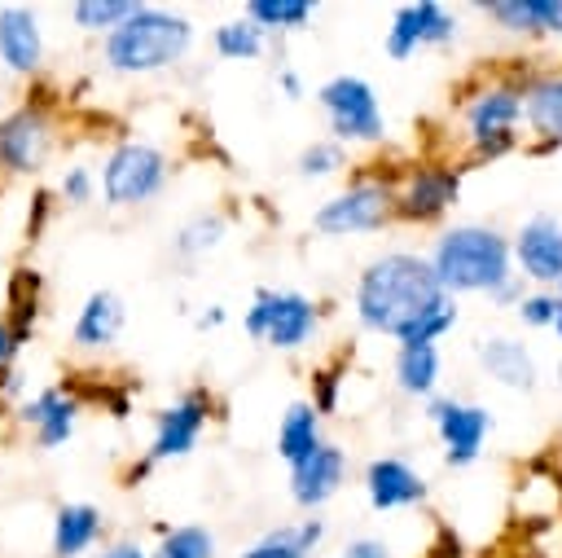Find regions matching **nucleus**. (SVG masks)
Masks as SVG:
<instances>
[{
	"label": "nucleus",
	"instance_id": "40",
	"mask_svg": "<svg viewBox=\"0 0 562 558\" xmlns=\"http://www.w3.org/2000/svg\"><path fill=\"white\" fill-rule=\"evenodd\" d=\"M277 83H281V92H285V101H303V97H307V88H303V79H299V70H290V66H281V70H277Z\"/></svg>",
	"mask_w": 562,
	"mask_h": 558
},
{
	"label": "nucleus",
	"instance_id": "44",
	"mask_svg": "<svg viewBox=\"0 0 562 558\" xmlns=\"http://www.w3.org/2000/svg\"><path fill=\"white\" fill-rule=\"evenodd\" d=\"M553 338L562 343V312H558V321H553Z\"/></svg>",
	"mask_w": 562,
	"mask_h": 558
},
{
	"label": "nucleus",
	"instance_id": "11",
	"mask_svg": "<svg viewBox=\"0 0 562 558\" xmlns=\"http://www.w3.org/2000/svg\"><path fill=\"white\" fill-rule=\"evenodd\" d=\"M461 35V22L452 9H443L439 0H417V4H400L391 13V26H386V57L391 62H408L417 48H448L457 44Z\"/></svg>",
	"mask_w": 562,
	"mask_h": 558
},
{
	"label": "nucleus",
	"instance_id": "12",
	"mask_svg": "<svg viewBox=\"0 0 562 558\" xmlns=\"http://www.w3.org/2000/svg\"><path fill=\"white\" fill-rule=\"evenodd\" d=\"M514 272L531 286V290H553L562 281V220L540 211L527 215L514 233Z\"/></svg>",
	"mask_w": 562,
	"mask_h": 558
},
{
	"label": "nucleus",
	"instance_id": "38",
	"mask_svg": "<svg viewBox=\"0 0 562 558\" xmlns=\"http://www.w3.org/2000/svg\"><path fill=\"white\" fill-rule=\"evenodd\" d=\"M48 207H53V198H48V189H40V193H35V207H31V215H26V237H31V242L40 237V228H44V220H48Z\"/></svg>",
	"mask_w": 562,
	"mask_h": 558
},
{
	"label": "nucleus",
	"instance_id": "46",
	"mask_svg": "<svg viewBox=\"0 0 562 558\" xmlns=\"http://www.w3.org/2000/svg\"><path fill=\"white\" fill-rule=\"evenodd\" d=\"M558 387H562V360H558Z\"/></svg>",
	"mask_w": 562,
	"mask_h": 558
},
{
	"label": "nucleus",
	"instance_id": "23",
	"mask_svg": "<svg viewBox=\"0 0 562 558\" xmlns=\"http://www.w3.org/2000/svg\"><path fill=\"white\" fill-rule=\"evenodd\" d=\"M321 444H325V435H321V413H316V404H312V400H294V404L281 413V422H277V457H281L285 466H299V461H307Z\"/></svg>",
	"mask_w": 562,
	"mask_h": 558
},
{
	"label": "nucleus",
	"instance_id": "29",
	"mask_svg": "<svg viewBox=\"0 0 562 558\" xmlns=\"http://www.w3.org/2000/svg\"><path fill=\"white\" fill-rule=\"evenodd\" d=\"M140 9V0H79V4H70V22L79 26V31H114V26H123L132 13Z\"/></svg>",
	"mask_w": 562,
	"mask_h": 558
},
{
	"label": "nucleus",
	"instance_id": "34",
	"mask_svg": "<svg viewBox=\"0 0 562 558\" xmlns=\"http://www.w3.org/2000/svg\"><path fill=\"white\" fill-rule=\"evenodd\" d=\"M558 312H562V303H558L553 290H527V294L518 299V308H514L518 325H527V330H553Z\"/></svg>",
	"mask_w": 562,
	"mask_h": 558
},
{
	"label": "nucleus",
	"instance_id": "9",
	"mask_svg": "<svg viewBox=\"0 0 562 558\" xmlns=\"http://www.w3.org/2000/svg\"><path fill=\"white\" fill-rule=\"evenodd\" d=\"M426 422L435 426L439 435V448H443V461L452 470H465L483 457L487 448V435L496 426L492 409L487 404H474V400H457V395H435L426 400Z\"/></svg>",
	"mask_w": 562,
	"mask_h": 558
},
{
	"label": "nucleus",
	"instance_id": "20",
	"mask_svg": "<svg viewBox=\"0 0 562 558\" xmlns=\"http://www.w3.org/2000/svg\"><path fill=\"white\" fill-rule=\"evenodd\" d=\"M79 395L75 391H66V387H44L35 400H26L22 409H18V417L35 431V444L40 448H57V444H66L70 439V431H75V417H79Z\"/></svg>",
	"mask_w": 562,
	"mask_h": 558
},
{
	"label": "nucleus",
	"instance_id": "16",
	"mask_svg": "<svg viewBox=\"0 0 562 558\" xmlns=\"http://www.w3.org/2000/svg\"><path fill=\"white\" fill-rule=\"evenodd\" d=\"M342 483H347V453L338 444H329V439L307 461L290 466V501L299 510H307V514L321 510V505H329Z\"/></svg>",
	"mask_w": 562,
	"mask_h": 558
},
{
	"label": "nucleus",
	"instance_id": "30",
	"mask_svg": "<svg viewBox=\"0 0 562 558\" xmlns=\"http://www.w3.org/2000/svg\"><path fill=\"white\" fill-rule=\"evenodd\" d=\"M224 242V220L211 211H202V215H193V220H184L180 224V233H176V255L180 259H198V255H206V250H215Z\"/></svg>",
	"mask_w": 562,
	"mask_h": 558
},
{
	"label": "nucleus",
	"instance_id": "35",
	"mask_svg": "<svg viewBox=\"0 0 562 558\" xmlns=\"http://www.w3.org/2000/svg\"><path fill=\"white\" fill-rule=\"evenodd\" d=\"M92 171L88 167H66V176H61V185H57V198L66 202V207H83V202H92Z\"/></svg>",
	"mask_w": 562,
	"mask_h": 558
},
{
	"label": "nucleus",
	"instance_id": "43",
	"mask_svg": "<svg viewBox=\"0 0 562 558\" xmlns=\"http://www.w3.org/2000/svg\"><path fill=\"white\" fill-rule=\"evenodd\" d=\"M224 316H228L224 308H211V312L198 316V330H215V325H224Z\"/></svg>",
	"mask_w": 562,
	"mask_h": 558
},
{
	"label": "nucleus",
	"instance_id": "28",
	"mask_svg": "<svg viewBox=\"0 0 562 558\" xmlns=\"http://www.w3.org/2000/svg\"><path fill=\"white\" fill-rule=\"evenodd\" d=\"M35 316H40V277L26 272V268H18L13 281H9V316H4L9 330H13V338H18V347L31 338Z\"/></svg>",
	"mask_w": 562,
	"mask_h": 558
},
{
	"label": "nucleus",
	"instance_id": "27",
	"mask_svg": "<svg viewBox=\"0 0 562 558\" xmlns=\"http://www.w3.org/2000/svg\"><path fill=\"white\" fill-rule=\"evenodd\" d=\"M263 48H268V35L246 13L215 26V53L224 62H255V57H263Z\"/></svg>",
	"mask_w": 562,
	"mask_h": 558
},
{
	"label": "nucleus",
	"instance_id": "21",
	"mask_svg": "<svg viewBox=\"0 0 562 558\" xmlns=\"http://www.w3.org/2000/svg\"><path fill=\"white\" fill-rule=\"evenodd\" d=\"M0 62L13 75H35L44 62V35L40 18L26 4H4L0 9Z\"/></svg>",
	"mask_w": 562,
	"mask_h": 558
},
{
	"label": "nucleus",
	"instance_id": "7",
	"mask_svg": "<svg viewBox=\"0 0 562 558\" xmlns=\"http://www.w3.org/2000/svg\"><path fill=\"white\" fill-rule=\"evenodd\" d=\"M246 334L255 343H268L277 351H299L316 338L321 330V303L303 290H268L259 286L246 316H241Z\"/></svg>",
	"mask_w": 562,
	"mask_h": 558
},
{
	"label": "nucleus",
	"instance_id": "25",
	"mask_svg": "<svg viewBox=\"0 0 562 558\" xmlns=\"http://www.w3.org/2000/svg\"><path fill=\"white\" fill-rule=\"evenodd\" d=\"M101 536V510L88 501L61 505L53 518V554L57 558H79L83 549H92V540Z\"/></svg>",
	"mask_w": 562,
	"mask_h": 558
},
{
	"label": "nucleus",
	"instance_id": "3",
	"mask_svg": "<svg viewBox=\"0 0 562 558\" xmlns=\"http://www.w3.org/2000/svg\"><path fill=\"white\" fill-rule=\"evenodd\" d=\"M522 110V70H505L483 79L474 92L461 97V141H465V167L470 163H496L522 145L527 132Z\"/></svg>",
	"mask_w": 562,
	"mask_h": 558
},
{
	"label": "nucleus",
	"instance_id": "17",
	"mask_svg": "<svg viewBox=\"0 0 562 558\" xmlns=\"http://www.w3.org/2000/svg\"><path fill=\"white\" fill-rule=\"evenodd\" d=\"M474 356H479V369H483L496 387H505V391H522V395H527V391L540 387L536 351H531L522 338H514V334H487V338H479Z\"/></svg>",
	"mask_w": 562,
	"mask_h": 558
},
{
	"label": "nucleus",
	"instance_id": "24",
	"mask_svg": "<svg viewBox=\"0 0 562 558\" xmlns=\"http://www.w3.org/2000/svg\"><path fill=\"white\" fill-rule=\"evenodd\" d=\"M123 299L114 290H92L75 316V343L79 347H110L123 330Z\"/></svg>",
	"mask_w": 562,
	"mask_h": 558
},
{
	"label": "nucleus",
	"instance_id": "5",
	"mask_svg": "<svg viewBox=\"0 0 562 558\" xmlns=\"http://www.w3.org/2000/svg\"><path fill=\"white\" fill-rule=\"evenodd\" d=\"M391 220H395V176H364V171L312 211V228L321 237L378 233Z\"/></svg>",
	"mask_w": 562,
	"mask_h": 558
},
{
	"label": "nucleus",
	"instance_id": "14",
	"mask_svg": "<svg viewBox=\"0 0 562 558\" xmlns=\"http://www.w3.org/2000/svg\"><path fill=\"white\" fill-rule=\"evenodd\" d=\"M527 110V154L562 149V70H522Z\"/></svg>",
	"mask_w": 562,
	"mask_h": 558
},
{
	"label": "nucleus",
	"instance_id": "39",
	"mask_svg": "<svg viewBox=\"0 0 562 558\" xmlns=\"http://www.w3.org/2000/svg\"><path fill=\"white\" fill-rule=\"evenodd\" d=\"M241 558H307V554L285 549V545H272V540H263V536H259V540H255V545H250Z\"/></svg>",
	"mask_w": 562,
	"mask_h": 558
},
{
	"label": "nucleus",
	"instance_id": "31",
	"mask_svg": "<svg viewBox=\"0 0 562 558\" xmlns=\"http://www.w3.org/2000/svg\"><path fill=\"white\" fill-rule=\"evenodd\" d=\"M154 558H215V536L206 527H198V523L167 527L158 549H154Z\"/></svg>",
	"mask_w": 562,
	"mask_h": 558
},
{
	"label": "nucleus",
	"instance_id": "1",
	"mask_svg": "<svg viewBox=\"0 0 562 558\" xmlns=\"http://www.w3.org/2000/svg\"><path fill=\"white\" fill-rule=\"evenodd\" d=\"M351 312L360 330L386 334L400 347L408 343H435L457 330L461 308L452 294H443L435 268L417 250H382L369 259L351 286Z\"/></svg>",
	"mask_w": 562,
	"mask_h": 558
},
{
	"label": "nucleus",
	"instance_id": "26",
	"mask_svg": "<svg viewBox=\"0 0 562 558\" xmlns=\"http://www.w3.org/2000/svg\"><path fill=\"white\" fill-rule=\"evenodd\" d=\"M246 18L263 35H290V31H303L316 18V4L312 0H250Z\"/></svg>",
	"mask_w": 562,
	"mask_h": 558
},
{
	"label": "nucleus",
	"instance_id": "41",
	"mask_svg": "<svg viewBox=\"0 0 562 558\" xmlns=\"http://www.w3.org/2000/svg\"><path fill=\"white\" fill-rule=\"evenodd\" d=\"M13 356H18V338H13L9 321H0V373L13 369Z\"/></svg>",
	"mask_w": 562,
	"mask_h": 558
},
{
	"label": "nucleus",
	"instance_id": "37",
	"mask_svg": "<svg viewBox=\"0 0 562 558\" xmlns=\"http://www.w3.org/2000/svg\"><path fill=\"white\" fill-rule=\"evenodd\" d=\"M338 558H395V554H391V545L378 540V536H356V540H347V545L338 549Z\"/></svg>",
	"mask_w": 562,
	"mask_h": 558
},
{
	"label": "nucleus",
	"instance_id": "10",
	"mask_svg": "<svg viewBox=\"0 0 562 558\" xmlns=\"http://www.w3.org/2000/svg\"><path fill=\"white\" fill-rule=\"evenodd\" d=\"M167 154L145 141H123L110 149L101 167V193L110 207H140L167 185Z\"/></svg>",
	"mask_w": 562,
	"mask_h": 558
},
{
	"label": "nucleus",
	"instance_id": "19",
	"mask_svg": "<svg viewBox=\"0 0 562 558\" xmlns=\"http://www.w3.org/2000/svg\"><path fill=\"white\" fill-rule=\"evenodd\" d=\"M479 13L522 40H562V0H483Z\"/></svg>",
	"mask_w": 562,
	"mask_h": 558
},
{
	"label": "nucleus",
	"instance_id": "42",
	"mask_svg": "<svg viewBox=\"0 0 562 558\" xmlns=\"http://www.w3.org/2000/svg\"><path fill=\"white\" fill-rule=\"evenodd\" d=\"M97 558H145V549L136 545V540H114L110 549H101Z\"/></svg>",
	"mask_w": 562,
	"mask_h": 558
},
{
	"label": "nucleus",
	"instance_id": "32",
	"mask_svg": "<svg viewBox=\"0 0 562 558\" xmlns=\"http://www.w3.org/2000/svg\"><path fill=\"white\" fill-rule=\"evenodd\" d=\"M325 518H299V523H277V527H268L263 532V540H272V545H285V549H299V554H316L321 549V540H325Z\"/></svg>",
	"mask_w": 562,
	"mask_h": 558
},
{
	"label": "nucleus",
	"instance_id": "22",
	"mask_svg": "<svg viewBox=\"0 0 562 558\" xmlns=\"http://www.w3.org/2000/svg\"><path fill=\"white\" fill-rule=\"evenodd\" d=\"M439 347L435 343H408V347H395V365H391V378H395V391L408 395V400H435V387H439Z\"/></svg>",
	"mask_w": 562,
	"mask_h": 558
},
{
	"label": "nucleus",
	"instance_id": "18",
	"mask_svg": "<svg viewBox=\"0 0 562 558\" xmlns=\"http://www.w3.org/2000/svg\"><path fill=\"white\" fill-rule=\"evenodd\" d=\"M426 492H430V488H426L422 470H413L404 457H373V461L364 466V501H369V510H378V514L422 505Z\"/></svg>",
	"mask_w": 562,
	"mask_h": 558
},
{
	"label": "nucleus",
	"instance_id": "8",
	"mask_svg": "<svg viewBox=\"0 0 562 558\" xmlns=\"http://www.w3.org/2000/svg\"><path fill=\"white\" fill-rule=\"evenodd\" d=\"M461 180H465V163H408L395 176V220L400 224H439L457 198H461Z\"/></svg>",
	"mask_w": 562,
	"mask_h": 558
},
{
	"label": "nucleus",
	"instance_id": "6",
	"mask_svg": "<svg viewBox=\"0 0 562 558\" xmlns=\"http://www.w3.org/2000/svg\"><path fill=\"white\" fill-rule=\"evenodd\" d=\"M316 105L329 123V141L338 145H382L386 141V114L369 79L360 75H334L316 88Z\"/></svg>",
	"mask_w": 562,
	"mask_h": 558
},
{
	"label": "nucleus",
	"instance_id": "45",
	"mask_svg": "<svg viewBox=\"0 0 562 558\" xmlns=\"http://www.w3.org/2000/svg\"><path fill=\"white\" fill-rule=\"evenodd\" d=\"M553 294H558V303H562V281H558V286H553Z\"/></svg>",
	"mask_w": 562,
	"mask_h": 558
},
{
	"label": "nucleus",
	"instance_id": "13",
	"mask_svg": "<svg viewBox=\"0 0 562 558\" xmlns=\"http://www.w3.org/2000/svg\"><path fill=\"white\" fill-rule=\"evenodd\" d=\"M211 395L206 391H184L176 404H167L158 417H154V439H149V453L145 461H171V457H189L211 422Z\"/></svg>",
	"mask_w": 562,
	"mask_h": 558
},
{
	"label": "nucleus",
	"instance_id": "4",
	"mask_svg": "<svg viewBox=\"0 0 562 558\" xmlns=\"http://www.w3.org/2000/svg\"><path fill=\"white\" fill-rule=\"evenodd\" d=\"M193 44V26L184 13L140 4L123 26H114L101 44V57L114 75H154L162 66H176Z\"/></svg>",
	"mask_w": 562,
	"mask_h": 558
},
{
	"label": "nucleus",
	"instance_id": "36",
	"mask_svg": "<svg viewBox=\"0 0 562 558\" xmlns=\"http://www.w3.org/2000/svg\"><path fill=\"white\" fill-rule=\"evenodd\" d=\"M338 382H342V373L329 369V365L312 373V404H316V413H334L338 409Z\"/></svg>",
	"mask_w": 562,
	"mask_h": 558
},
{
	"label": "nucleus",
	"instance_id": "2",
	"mask_svg": "<svg viewBox=\"0 0 562 558\" xmlns=\"http://www.w3.org/2000/svg\"><path fill=\"white\" fill-rule=\"evenodd\" d=\"M430 268L443 286V294L461 299V294H501L518 272H514V242L509 233H501L496 224H448L435 246H430Z\"/></svg>",
	"mask_w": 562,
	"mask_h": 558
},
{
	"label": "nucleus",
	"instance_id": "15",
	"mask_svg": "<svg viewBox=\"0 0 562 558\" xmlns=\"http://www.w3.org/2000/svg\"><path fill=\"white\" fill-rule=\"evenodd\" d=\"M53 149V123L40 105H22L18 114L0 119V171L26 176L40 171Z\"/></svg>",
	"mask_w": 562,
	"mask_h": 558
},
{
	"label": "nucleus",
	"instance_id": "33",
	"mask_svg": "<svg viewBox=\"0 0 562 558\" xmlns=\"http://www.w3.org/2000/svg\"><path fill=\"white\" fill-rule=\"evenodd\" d=\"M347 167V145H338V141H312V145H303V154H299V176H307V180H325V176H338Z\"/></svg>",
	"mask_w": 562,
	"mask_h": 558
}]
</instances>
